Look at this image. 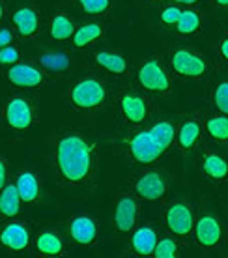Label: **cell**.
Here are the masks:
<instances>
[{
    "label": "cell",
    "instance_id": "1",
    "mask_svg": "<svg viewBox=\"0 0 228 258\" xmlns=\"http://www.w3.org/2000/svg\"><path fill=\"white\" fill-rule=\"evenodd\" d=\"M90 146L81 137H64L58 142V168L67 181H83L90 172Z\"/></svg>",
    "mask_w": 228,
    "mask_h": 258
},
{
    "label": "cell",
    "instance_id": "2",
    "mask_svg": "<svg viewBox=\"0 0 228 258\" xmlns=\"http://www.w3.org/2000/svg\"><path fill=\"white\" fill-rule=\"evenodd\" d=\"M105 88L94 79H85L71 90V101L81 109H90L103 101Z\"/></svg>",
    "mask_w": 228,
    "mask_h": 258
},
{
    "label": "cell",
    "instance_id": "3",
    "mask_svg": "<svg viewBox=\"0 0 228 258\" xmlns=\"http://www.w3.org/2000/svg\"><path fill=\"white\" fill-rule=\"evenodd\" d=\"M165 150L157 144V141L151 137L150 131H142L133 137L131 141V154L138 163H151L156 161Z\"/></svg>",
    "mask_w": 228,
    "mask_h": 258
},
{
    "label": "cell",
    "instance_id": "4",
    "mask_svg": "<svg viewBox=\"0 0 228 258\" xmlns=\"http://www.w3.org/2000/svg\"><path fill=\"white\" fill-rule=\"evenodd\" d=\"M138 81H140V84H142L144 88L154 92H167L170 84L165 70L157 62H154V60L140 68V71H138Z\"/></svg>",
    "mask_w": 228,
    "mask_h": 258
},
{
    "label": "cell",
    "instance_id": "5",
    "mask_svg": "<svg viewBox=\"0 0 228 258\" xmlns=\"http://www.w3.org/2000/svg\"><path fill=\"white\" fill-rule=\"evenodd\" d=\"M172 66L178 73H182L185 77H198L206 71V64L200 56H196L193 52L185 51V49H180V51L174 52L172 56Z\"/></svg>",
    "mask_w": 228,
    "mask_h": 258
},
{
    "label": "cell",
    "instance_id": "6",
    "mask_svg": "<svg viewBox=\"0 0 228 258\" xmlns=\"http://www.w3.org/2000/svg\"><path fill=\"white\" fill-rule=\"evenodd\" d=\"M169 228L178 236H185L193 228V212L185 204H174L167 213Z\"/></svg>",
    "mask_w": 228,
    "mask_h": 258
},
{
    "label": "cell",
    "instance_id": "7",
    "mask_svg": "<svg viewBox=\"0 0 228 258\" xmlns=\"http://www.w3.org/2000/svg\"><path fill=\"white\" fill-rule=\"evenodd\" d=\"M6 120L8 123L12 125L13 129H17V131H23L30 125L32 122V110H30V105L26 103L25 99H12L10 103H8V109H6Z\"/></svg>",
    "mask_w": 228,
    "mask_h": 258
},
{
    "label": "cell",
    "instance_id": "8",
    "mask_svg": "<svg viewBox=\"0 0 228 258\" xmlns=\"http://www.w3.org/2000/svg\"><path fill=\"white\" fill-rule=\"evenodd\" d=\"M196 238L204 247H215L221 239V226L213 217H202L196 223Z\"/></svg>",
    "mask_w": 228,
    "mask_h": 258
},
{
    "label": "cell",
    "instance_id": "9",
    "mask_svg": "<svg viewBox=\"0 0 228 258\" xmlns=\"http://www.w3.org/2000/svg\"><path fill=\"white\" fill-rule=\"evenodd\" d=\"M137 193L146 200H157L165 195V181L159 174H144L137 181Z\"/></svg>",
    "mask_w": 228,
    "mask_h": 258
},
{
    "label": "cell",
    "instance_id": "10",
    "mask_svg": "<svg viewBox=\"0 0 228 258\" xmlns=\"http://www.w3.org/2000/svg\"><path fill=\"white\" fill-rule=\"evenodd\" d=\"M8 79L12 81L13 84L17 86H38L41 83V73H39L36 68L28 64H17L13 66L10 73H8Z\"/></svg>",
    "mask_w": 228,
    "mask_h": 258
},
{
    "label": "cell",
    "instance_id": "11",
    "mask_svg": "<svg viewBox=\"0 0 228 258\" xmlns=\"http://www.w3.org/2000/svg\"><path fill=\"white\" fill-rule=\"evenodd\" d=\"M135 217H137L135 200L129 199V197H124L116 206V226L122 232H127L135 225Z\"/></svg>",
    "mask_w": 228,
    "mask_h": 258
},
{
    "label": "cell",
    "instance_id": "12",
    "mask_svg": "<svg viewBox=\"0 0 228 258\" xmlns=\"http://www.w3.org/2000/svg\"><path fill=\"white\" fill-rule=\"evenodd\" d=\"M0 241L13 251H23L28 245V232L23 225H8L0 234Z\"/></svg>",
    "mask_w": 228,
    "mask_h": 258
},
{
    "label": "cell",
    "instance_id": "13",
    "mask_svg": "<svg viewBox=\"0 0 228 258\" xmlns=\"http://www.w3.org/2000/svg\"><path fill=\"white\" fill-rule=\"evenodd\" d=\"M71 236L77 243L88 245L96 238V223L88 217H77L71 223Z\"/></svg>",
    "mask_w": 228,
    "mask_h": 258
},
{
    "label": "cell",
    "instance_id": "14",
    "mask_svg": "<svg viewBox=\"0 0 228 258\" xmlns=\"http://www.w3.org/2000/svg\"><path fill=\"white\" fill-rule=\"evenodd\" d=\"M157 245V236L156 232L151 230V228H138L137 232L133 234V249L138 252V254H142V256H148L154 252Z\"/></svg>",
    "mask_w": 228,
    "mask_h": 258
},
{
    "label": "cell",
    "instance_id": "15",
    "mask_svg": "<svg viewBox=\"0 0 228 258\" xmlns=\"http://www.w3.org/2000/svg\"><path fill=\"white\" fill-rule=\"evenodd\" d=\"M21 195L17 191V185H6L0 193V213L6 217H13L19 212Z\"/></svg>",
    "mask_w": 228,
    "mask_h": 258
},
{
    "label": "cell",
    "instance_id": "16",
    "mask_svg": "<svg viewBox=\"0 0 228 258\" xmlns=\"http://www.w3.org/2000/svg\"><path fill=\"white\" fill-rule=\"evenodd\" d=\"M122 110L125 118H129L131 122H142L146 116V105L140 97L137 96H124L122 97Z\"/></svg>",
    "mask_w": 228,
    "mask_h": 258
},
{
    "label": "cell",
    "instance_id": "17",
    "mask_svg": "<svg viewBox=\"0 0 228 258\" xmlns=\"http://www.w3.org/2000/svg\"><path fill=\"white\" fill-rule=\"evenodd\" d=\"M13 23H15V26L19 28V32L23 36H32L36 32V28H38V15H36L34 10L25 8V10H19L13 15Z\"/></svg>",
    "mask_w": 228,
    "mask_h": 258
},
{
    "label": "cell",
    "instance_id": "18",
    "mask_svg": "<svg viewBox=\"0 0 228 258\" xmlns=\"http://www.w3.org/2000/svg\"><path fill=\"white\" fill-rule=\"evenodd\" d=\"M17 191L21 195V200H25V202H32V200L38 199V180H36V176L30 174V172H25V174L19 176V180H17Z\"/></svg>",
    "mask_w": 228,
    "mask_h": 258
},
{
    "label": "cell",
    "instance_id": "19",
    "mask_svg": "<svg viewBox=\"0 0 228 258\" xmlns=\"http://www.w3.org/2000/svg\"><path fill=\"white\" fill-rule=\"evenodd\" d=\"M204 172L215 180H222L228 176V165L226 161L215 154H209L204 157Z\"/></svg>",
    "mask_w": 228,
    "mask_h": 258
},
{
    "label": "cell",
    "instance_id": "20",
    "mask_svg": "<svg viewBox=\"0 0 228 258\" xmlns=\"http://www.w3.org/2000/svg\"><path fill=\"white\" fill-rule=\"evenodd\" d=\"M200 137V125L196 122H185L180 129V135H178V142L183 150H189L195 146V142L198 141Z\"/></svg>",
    "mask_w": 228,
    "mask_h": 258
},
{
    "label": "cell",
    "instance_id": "21",
    "mask_svg": "<svg viewBox=\"0 0 228 258\" xmlns=\"http://www.w3.org/2000/svg\"><path fill=\"white\" fill-rule=\"evenodd\" d=\"M38 249L39 252H43L47 256H54V254L62 252V241H60V238L56 234L43 232L38 238Z\"/></svg>",
    "mask_w": 228,
    "mask_h": 258
},
{
    "label": "cell",
    "instance_id": "22",
    "mask_svg": "<svg viewBox=\"0 0 228 258\" xmlns=\"http://www.w3.org/2000/svg\"><path fill=\"white\" fill-rule=\"evenodd\" d=\"M101 32H103V30H101V25H85L75 32L73 41H75L77 47H85V45H88L90 41H94L96 38H99Z\"/></svg>",
    "mask_w": 228,
    "mask_h": 258
},
{
    "label": "cell",
    "instance_id": "23",
    "mask_svg": "<svg viewBox=\"0 0 228 258\" xmlns=\"http://www.w3.org/2000/svg\"><path fill=\"white\" fill-rule=\"evenodd\" d=\"M96 60H98L99 66H103L105 70L112 71V73H124L125 68H127L125 60L118 54H112V52H99Z\"/></svg>",
    "mask_w": 228,
    "mask_h": 258
},
{
    "label": "cell",
    "instance_id": "24",
    "mask_svg": "<svg viewBox=\"0 0 228 258\" xmlns=\"http://www.w3.org/2000/svg\"><path fill=\"white\" fill-rule=\"evenodd\" d=\"M150 133L163 150L169 148V144L172 142V139H174V127H172L169 122H161V123H157V125H154V127L150 129Z\"/></svg>",
    "mask_w": 228,
    "mask_h": 258
},
{
    "label": "cell",
    "instance_id": "25",
    "mask_svg": "<svg viewBox=\"0 0 228 258\" xmlns=\"http://www.w3.org/2000/svg\"><path fill=\"white\" fill-rule=\"evenodd\" d=\"M73 34V25L69 19H65L62 15L54 17L51 25V36L54 39H67Z\"/></svg>",
    "mask_w": 228,
    "mask_h": 258
},
{
    "label": "cell",
    "instance_id": "26",
    "mask_svg": "<svg viewBox=\"0 0 228 258\" xmlns=\"http://www.w3.org/2000/svg\"><path fill=\"white\" fill-rule=\"evenodd\" d=\"M198 25H200V19H198V15L195 12H182V15H180V19L176 23L178 30L182 34L195 32L196 28H198Z\"/></svg>",
    "mask_w": 228,
    "mask_h": 258
},
{
    "label": "cell",
    "instance_id": "27",
    "mask_svg": "<svg viewBox=\"0 0 228 258\" xmlns=\"http://www.w3.org/2000/svg\"><path fill=\"white\" fill-rule=\"evenodd\" d=\"M208 133L217 141H228V118H211L208 122Z\"/></svg>",
    "mask_w": 228,
    "mask_h": 258
},
{
    "label": "cell",
    "instance_id": "28",
    "mask_svg": "<svg viewBox=\"0 0 228 258\" xmlns=\"http://www.w3.org/2000/svg\"><path fill=\"white\" fill-rule=\"evenodd\" d=\"M154 254L157 258H174L176 256V243H174V239H161L156 245V249H154Z\"/></svg>",
    "mask_w": 228,
    "mask_h": 258
},
{
    "label": "cell",
    "instance_id": "29",
    "mask_svg": "<svg viewBox=\"0 0 228 258\" xmlns=\"http://www.w3.org/2000/svg\"><path fill=\"white\" fill-rule=\"evenodd\" d=\"M41 62H43V66L51 68V70H64L65 66H67V58H65L64 54H60V52L45 54V56L41 58Z\"/></svg>",
    "mask_w": 228,
    "mask_h": 258
},
{
    "label": "cell",
    "instance_id": "30",
    "mask_svg": "<svg viewBox=\"0 0 228 258\" xmlns=\"http://www.w3.org/2000/svg\"><path fill=\"white\" fill-rule=\"evenodd\" d=\"M215 105L219 110L228 114V83H221L215 90Z\"/></svg>",
    "mask_w": 228,
    "mask_h": 258
},
{
    "label": "cell",
    "instance_id": "31",
    "mask_svg": "<svg viewBox=\"0 0 228 258\" xmlns=\"http://www.w3.org/2000/svg\"><path fill=\"white\" fill-rule=\"evenodd\" d=\"M81 6L88 13H101L109 8V0H81Z\"/></svg>",
    "mask_w": 228,
    "mask_h": 258
},
{
    "label": "cell",
    "instance_id": "32",
    "mask_svg": "<svg viewBox=\"0 0 228 258\" xmlns=\"http://www.w3.org/2000/svg\"><path fill=\"white\" fill-rule=\"evenodd\" d=\"M19 60V52L17 49H13V47H4V49H0V64H15Z\"/></svg>",
    "mask_w": 228,
    "mask_h": 258
},
{
    "label": "cell",
    "instance_id": "33",
    "mask_svg": "<svg viewBox=\"0 0 228 258\" xmlns=\"http://www.w3.org/2000/svg\"><path fill=\"white\" fill-rule=\"evenodd\" d=\"M180 15H182V10H178V8H167V10L161 13V19H163V23H167V25H176L178 19H180Z\"/></svg>",
    "mask_w": 228,
    "mask_h": 258
},
{
    "label": "cell",
    "instance_id": "34",
    "mask_svg": "<svg viewBox=\"0 0 228 258\" xmlns=\"http://www.w3.org/2000/svg\"><path fill=\"white\" fill-rule=\"evenodd\" d=\"M12 43V32L10 30H0V49H4Z\"/></svg>",
    "mask_w": 228,
    "mask_h": 258
},
{
    "label": "cell",
    "instance_id": "35",
    "mask_svg": "<svg viewBox=\"0 0 228 258\" xmlns=\"http://www.w3.org/2000/svg\"><path fill=\"white\" fill-rule=\"evenodd\" d=\"M4 181H6V167H4V163L0 161V189L4 187Z\"/></svg>",
    "mask_w": 228,
    "mask_h": 258
},
{
    "label": "cell",
    "instance_id": "36",
    "mask_svg": "<svg viewBox=\"0 0 228 258\" xmlns=\"http://www.w3.org/2000/svg\"><path fill=\"white\" fill-rule=\"evenodd\" d=\"M221 51H222V56H224V58L228 60V39H226V41H224V43H222Z\"/></svg>",
    "mask_w": 228,
    "mask_h": 258
},
{
    "label": "cell",
    "instance_id": "37",
    "mask_svg": "<svg viewBox=\"0 0 228 258\" xmlns=\"http://www.w3.org/2000/svg\"><path fill=\"white\" fill-rule=\"evenodd\" d=\"M219 6H228V0H215Z\"/></svg>",
    "mask_w": 228,
    "mask_h": 258
},
{
    "label": "cell",
    "instance_id": "38",
    "mask_svg": "<svg viewBox=\"0 0 228 258\" xmlns=\"http://www.w3.org/2000/svg\"><path fill=\"white\" fill-rule=\"evenodd\" d=\"M176 2H182V4H193L196 0H176Z\"/></svg>",
    "mask_w": 228,
    "mask_h": 258
},
{
    "label": "cell",
    "instance_id": "39",
    "mask_svg": "<svg viewBox=\"0 0 228 258\" xmlns=\"http://www.w3.org/2000/svg\"><path fill=\"white\" fill-rule=\"evenodd\" d=\"M0 19H2V6H0Z\"/></svg>",
    "mask_w": 228,
    "mask_h": 258
}]
</instances>
